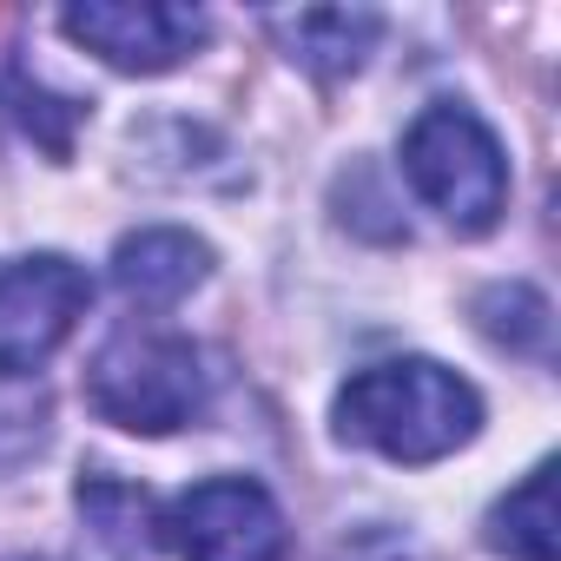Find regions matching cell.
<instances>
[{
    "label": "cell",
    "mask_w": 561,
    "mask_h": 561,
    "mask_svg": "<svg viewBox=\"0 0 561 561\" xmlns=\"http://www.w3.org/2000/svg\"><path fill=\"white\" fill-rule=\"evenodd\" d=\"M482 430V397L430 357L370 364L337 390V436L390 462H443Z\"/></svg>",
    "instance_id": "cell-1"
},
{
    "label": "cell",
    "mask_w": 561,
    "mask_h": 561,
    "mask_svg": "<svg viewBox=\"0 0 561 561\" xmlns=\"http://www.w3.org/2000/svg\"><path fill=\"white\" fill-rule=\"evenodd\" d=\"M403 179L410 192L462 238H482L508 205V159L502 139L456 100L423 106L403 133Z\"/></svg>",
    "instance_id": "cell-2"
},
{
    "label": "cell",
    "mask_w": 561,
    "mask_h": 561,
    "mask_svg": "<svg viewBox=\"0 0 561 561\" xmlns=\"http://www.w3.org/2000/svg\"><path fill=\"white\" fill-rule=\"evenodd\" d=\"M211 397L205 351L172 331H119L87 370V403L133 436H172L185 430Z\"/></svg>",
    "instance_id": "cell-3"
},
{
    "label": "cell",
    "mask_w": 561,
    "mask_h": 561,
    "mask_svg": "<svg viewBox=\"0 0 561 561\" xmlns=\"http://www.w3.org/2000/svg\"><path fill=\"white\" fill-rule=\"evenodd\" d=\"M87 271L60 251H27L0 264V377L41 370L87 318Z\"/></svg>",
    "instance_id": "cell-4"
},
{
    "label": "cell",
    "mask_w": 561,
    "mask_h": 561,
    "mask_svg": "<svg viewBox=\"0 0 561 561\" xmlns=\"http://www.w3.org/2000/svg\"><path fill=\"white\" fill-rule=\"evenodd\" d=\"M165 541L179 548V561H285L291 554L285 515H277L271 489L251 476L192 482L165 515Z\"/></svg>",
    "instance_id": "cell-5"
},
{
    "label": "cell",
    "mask_w": 561,
    "mask_h": 561,
    "mask_svg": "<svg viewBox=\"0 0 561 561\" xmlns=\"http://www.w3.org/2000/svg\"><path fill=\"white\" fill-rule=\"evenodd\" d=\"M60 27L119 73H172L211 34L198 8H172V0H87L60 14Z\"/></svg>",
    "instance_id": "cell-6"
},
{
    "label": "cell",
    "mask_w": 561,
    "mask_h": 561,
    "mask_svg": "<svg viewBox=\"0 0 561 561\" xmlns=\"http://www.w3.org/2000/svg\"><path fill=\"white\" fill-rule=\"evenodd\" d=\"M205 277H211V244L192 238V231H172V225L133 231L113 251V285L146 311H172L179 298H192L205 285Z\"/></svg>",
    "instance_id": "cell-7"
},
{
    "label": "cell",
    "mask_w": 561,
    "mask_h": 561,
    "mask_svg": "<svg viewBox=\"0 0 561 561\" xmlns=\"http://www.w3.org/2000/svg\"><path fill=\"white\" fill-rule=\"evenodd\" d=\"M271 34L285 41V54L305 73L344 80L370 60V47L383 34V14H370V8H298V14H271Z\"/></svg>",
    "instance_id": "cell-8"
},
{
    "label": "cell",
    "mask_w": 561,
    "mask_h": 561,
    "mask_svg": "<svg viewBox=\"0 0 561 561\" xmlns=\"http://www.w3.org/2000/svg\"><path fill=\"white\" fill-rule=\"evenodd\" d=\"M73 502H80V522H87V535L106 561H146L165 541V522H159L152 495L119 482V476H80Z\"/></svg>",
    "instance_id": "cell-9"
},
{
    "label": "cell",
    "mask_w": 561,
    "mask_h": 561,
    "mask_svg": "<svg viewBox=\"0 0 561 561\" xmlns=\"http://www.w3.org/2000/svg\"><path fill=\"white\" fill-rule=\"evenodd\" d=\"M489 548L508 561H554V462H535L522 489L489 508Z\"/></svg>",
    "instance_id": "cell-10"
},
{
    "label": "cell",
    "mask_w": 561,
    "mask_h": 561,
    "mask_svg": "<svg viewBox=\"0 0 561 561\" xmlns=\"http://www.w3.org/2000/svg\"><path fill=\"white\" fill-rule=\"evenodd\" d=\"M476 324L502 344V351H522V357H541L548 351V298L528 291V285H489L476 298Z\"/></svg>",
    "instance_id": "cell-11"
}]
</instances>
